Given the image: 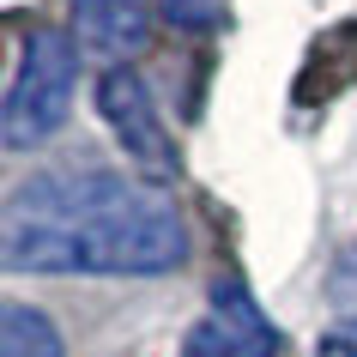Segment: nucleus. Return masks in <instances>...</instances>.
<instances>
[{
  "label": "nucleus",
  "instance_id": "nucleus-1",
  "mask_svg": "<svg viewBox=\"0 0 357 357\" xmlns=\"http://www.w3.org/2000/svg\"><path fill=\"white\" fill-rule=\"evenodd\" d=\"M188 261L182 212L158 182L115 169H49L6 200L13 273H103L151 279Z\"/></svg>",
  "mask_w": 357,
  "mask_h": 357
},
{
  "label": "nucleus",
  "instance_id": "nucleus-2",
  "mask_svg": "<svg viewBox=\"0 0 357 357\" xmlns=\"http://www.w3.org/2000/svg\"><path fill=\"white\" fill-rule=\"evenodd\" d=\"M73 91H79V43L61 37V31H31L24 49H19V73L6 85V103H0L6 151L43 146L67 121Z\"/></svg>",
  "mask_w": 357,
  "mask_h": 357
},
{
  "label": "nucleus",
  "instance_id": "nucleus-3",
  "mask_svg": "<svg viewBox=\"0 0 357 357\" xmlns=\"http://www.w3.org/2000/svg\"><path fill=\"white\" fill-rule=\"evenodd\" d=\"M97 115L109 121V133L128 151V164L146 182H169L176 176V146H169L164 121H158V103H151L146 79L133 67H103V79H97Z\"/></svg>",
  "mask_w": 357,
  "mask_h": 357
},
{
  "label": "nucleus",
  "instance_id": "nucleus-4",
  "mask_svg": "<svg viewBox=\"0 0 357 357\" xmlns=\"http://www.w3.org/2000/svg\"><path fill=\"white\" fill-rule=\"evenodd\" d=\"M182 357H279V327L261 315V303L236 279H218L206 315L182 339Z\"/></svg>",
  "mask_w": 357,
  "mask_h": 357
},
{
  "label": "nucleus",
  "instance_id": "nucleus-5",
  "mask_svg": "<svg viewBox=\"0 0 357 357\" xmlns=\"http://www.w3.org/2000/svg\"><path fill=\"white\" fill-rule=\"evenodd\" d=\"M79 55H97L103 67H128L151 43V6L146 0H67Z\"/></svg>",
  "mask_w": 357,
  "mask_h": 357
},
{
  "label": "nucleus",
  "instance_id": "nucleus-6",
  "mask_svg": "<svg viewBox=\"0 0 357 357\" xmlns=\"http://www.w3.org/2000/svg\"><path fill=\"white\" fill-rule=\"evenodd\" d=\"M0 357H67L61 327L31 303H6L0 315Z\"/></svg>",
  "mask_w": 357,
  "mask_h": 357
},
{
  "label": "nucleus",
  "instance_id": "nucleus-7",
  "mask_svg": "<svg viewBox=\"0 0 357 357\" xmlns=\"http://www.w3.org/2000/svg\"><path fill=\"white\" fill-rule=\"evenodd\" d=\"M169 24H188V31H206V24L225 19V0H164Z\"/></svg>",
  "mask_w": 357,
  "mask_h": 357
},
{
  "label": "nucleus",
  "instance_id": "nucleus-8",
  "mask_svg": "<svg viewBox=\"0 0 357 357\" xmlns=\"http://www.w3.org/2000/svg\"><path fill=\"white\" fill-rule=\"evenodd\" d=\"M315 357H357V321H333V327L321 333Z\"/></svg>",
  "mask_w": 357,
  "mask_h": 357
}]
</instances>
